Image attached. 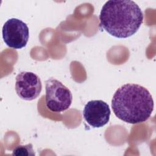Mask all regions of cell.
I'll list each match as a JSON object with an SVG mask.
<instances>
[{"label": "cell", "mask_w": 156, "mask_h": 156, "mask_svg": "<svg viewBox=\"0 0 156 156\" xmlns=\"http://www.w3.org/2000/svg\"><path fill=\"white\" fill-rule=\"evenodd\" d=\"M5 43L10 48L19 49L25 47L29 33L27 24L18 18H10L4 24L2 30Z\"/></svg>", "instance_id": "4"}, {"label": "cell", "mask_w": 156, "mask_h": 156, "mask_svg": "<svg viewBox=\"0 0 156 156\" xmlns=\"http://www.w3.org/2000/svg\"><path fill=\"white\" fill-rule=\"evenodd\" d=\"M42 90L40 78L32 72L23 71L16 77L15 90L18 96L26 101H32L40 95Z\"/></svg>", "instance_id": "5"}, {"label": "cell", "mask_w": 156, "mask_h": 156, "mask_svg": "<svg viewBox=\"0 0 156 156\" xmlns=\"http://www.w3.org/2000/svg\"><path fill=\"white\" fill-rule=\"evenodd\" d=\"M112 107L114 114L121 120L130 124L145 122L154 109V101L149 91L135 83H127L119 87L113 94Z\"/></svg>", "instance_id": "2"}, {"label": "cell", "mask_w": 156, "mask_h": 156, "mask_svg": "<svg viewBox=\"0 0 156 156\" xmlns=\"http://www.w3.org/2000/svg\"><path fill=\"white\" fill-rule=\"evenodd\" d=\"M45 102L47 108L54 112H62L69 108L73 95L70 90L59 80L51 78L45 81Z\"/></svg>", "instance_id": "3"}, {"label": "cell", "mask_w": 156, "mask_h": 156, "mask_svg": "<svg viewBox=\"0 0 156 156\" xmlns=\"http://www.w3.org/2000/svg\"><path fill=\"white\" fill-rule=\"evenodd\" d=\"M13 155H23V156H34L35 152L33 149L32 144L26 145H20L15 147L12 153Z\"/></svg>", "instance_id": "7"}, {"label": "cell", "mask_w": 156, "mask_h": 156, "mask_svg": "<svg viewBox=\"0 0 156 156\" xmlns=\"http://www.w3.org/2000/svg\"><path fill=\"white\" fill-rule=\"evenodd\" d=\"M100 26L111 35L126 38L135 34L143 21V12L133 1L110 0L103 5Z\"/></svg>", "instance_id": "1"}, {"label": "cell", "mask_w": 156, "mask_h": 156, "mask_svg": "<svg viewBox=\"0 0 156 156\" xmlns=\"http://www.w3.org/2000/svg\"><path fill=\"white\" fill-rule=\"evenodd\" d=\"M83 116L86 122L94 128L102 127L107 124L110 116L109 105L102 100L88 101L83 110Z\"/></svg>", "instance_id": "6"}]
</instances>
